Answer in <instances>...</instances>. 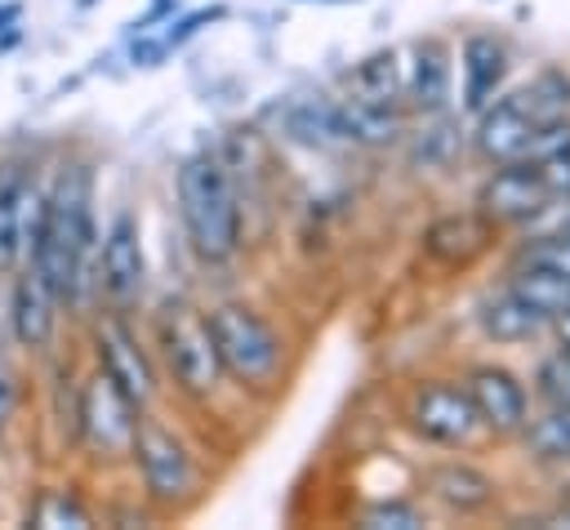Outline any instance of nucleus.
Returning <instances> with one entry per match:
<instances>
[{
  "instance_id": "1",
  "label": "nucleus",
  "mask_w": 570,
  "mask_h": 530,
  "mask_svg": "<svg viewBox=\"0 0 570 530\" xmlns=\"http://www.w3.org/2000/svg\"><path fill=\"white\" fill-rule=\"evenodd\" d=\"M67 307H85L98 289V227H94V183L89 169H67L53 192L40 196L27 258Z\"/></svg>"
},
{
  "instance_id": "2",
  "label": "nucleus",
  "mask_w": 570,
  "mask_h": 530,
  "mask_svg": "<svg viewBox=\"0 0 570 530\" xmlns=\"http://www.w3.org/2000/svg\"><path fill=\"white\" fill-rule=\"evenodd\" d=\"M178 214L187 227V241L200 258L223 263L240 245V209L227 178V165L209 151H196L178 169Z\"/></svg>"
},
{
  "instance_id": "3",
  "label": "nucleus",
  "mask_w": 570,
  "mask_h": 530,
  "mask_svg": "<svg viewBox=\"0 0 570 530\" xmlns=\"http://www.w3.org/2000/svg\"><path fill=\"white\" fill-rule=\"evenodd\" d=\"M570 102V85L561 76H539L534 85L499 98L494 107H481V125H476V151L485 160H521L534 143V134L561 116Z\"/></svg>"
},
{
  "instance_id": "4",
  "label": "nucleus",
  "mask_w": 570,
  "mask_h": 530,
  "mask_svg": "<svg viewBox=\"0 0 570 530\" xmlns=\"http://www.w3.org/2000/svg\"><path fill=\"white\" fill-rule=\"evenodd\" d=\"M209 338H214V352H218V365L223 374L249 383V387H267L276 374H281V334L245 303H218L209 316Z\"/></svg>"
},
{
  "instance_id": "5",
  "label": "nucleus",
  "mask_w": 570,
  "mask_h": 530,
  "mask_svg": "<svg viewBox=\"0 0 570 530\" xmlns=\"http://www.w3.org/2000/svg\"><path fill=\"white\" fill-rule=\"evenodd\" d=\"M138 405L98 370L80 383L76 396V436L94 459H129L134 432H138Z\"/></svg>"
},
{
  "instance_id": "6",
  "label": "nucleus",
  "mask_w": 570,
  "mask_h": 530,
  "mask_svg": "<svg viewBox=\"0 0 570 530\" xmlns=\"http://www.w3.org/2000/svg\"><path fill=\"white\" fill-rule=\"evenodd\" d=\"M160 347H165V365H169L174 383L187 396H209L223 383V365H218V352H214V338H209V321L196 307H187V303L165 307Z\"/></svg>"
},
{
  "instance_id": "7",
  "label": "nucleus",
  "mask_w": 570,
  "mask_h": 530,
  "mask_svg": "<svg viewBox=\"0 0 570 530\" xmlns=\"http://www.w3.org/2000/svg\"><path fill=\"white\" fill-rule=\"evenodd\" d=\"M129 459L138 463L142 490H147V499H156V503H178V499H187L191 485H196V468H191L187 445H183L160 419H151V414H138V432H134Z\"/></svg>"
},
{
  "instance_id": "8",
  "label": "nucleus",
  "mask_w": 570,
  "mask_h": 530,
  "mask_svg": "<svg viewBox=\"0 0 570 530\" xmlns=\"http://www.w3.org/2000/svg\"><path fill=\"white\" fill-rule=\"evenodd\" d=\"M94 352H98V370L142 410L156 396V370L138 343V334L120 321V316H102L94 325Z\"/></svg>"
},
{
  "instance_id": "9",
  "label": "nucleus",
  "mask_w": 570,
  "mask_h": 530,
  "mask_svg": "<svg viewBox=\"0 0 570 530\" xmlns=\"http://www.w3.org/2000/svg\"><path fill=\"white\" fill-rule=\"evenodd\" d=\"M552 196L557 187L539 160H503V169H494V178L481 187V214L490 223H521L534 218Z\"/></svg>"
},
{
  "instance_id": "10",
  "label": "nucleus",
  "mask_w": 570,
  "mask_h": 530,
  "mask_svg": "<svg viewBox=\"0 0 570 530\" xmlns=\"http://www.w3.org/2000/svg\"><path fill=\"white\" fill-rule=\"evenodd\" d=\"M410 428L423 436V441H436V445H468L481 428L472 401L463 387H450V383H428L410 396Z\"/></svg>"
},
{
  "instance_id": "11",
  "label": "nucleus",
  "mask_w": 570,
  "mask_h": 530,
  "mask_svg": "<svg viewBox=\"0 0 570 530\" xmlns=\"http://www.w3.org/2000/svg\"><path fill=\"white\" fill-rule=\"evenodd\" d=\"M142 276H147V258H142L138 223L134 214H116L98 241V294H107L111 303H129L142 294Z\"/></svg>"
},
{
  "instance_id": "12",
  "label": "nucleus",
  "mask_w": 570,
  "mask_h": 530,
  "mask_svg": "<svg viewBox=\"0 0 570 530\" xmlns=\"http://www.w3.org/2000/svg\"><path fill=\"white\" fill-rule=\"evenodd\" d=\"M36 209H40V192L31 169L22 160H4L0 165V272H18V263L27 258Z\"/></svg>"
},
{
  "instance_id": "13",
  "label": "nucleus",
  "mask_w": 570,
  "mask_h": 530,
  "mask_svg": "<svg viewBox=\"0 0 570 530\" xmlns=\"http://www.w3.org/2000/svg\"><path fill=\"white\" fill-rule=\"evenodd\" d=\"M58 307H62V298L53 294V285L31 263H18V281H13V298H9V325H13L18 347L45 352L58 330Z\"/></svg>"
},
{
  "instance_id": "14",
  "label": "nucleus",
  "mask_w": 570,
  "mask_h": 530,
  "mask_svg": "<svg viewBox=\"0 0 570 530\" xmlns=\"http://www.w3.org/2000/svg\"><path fill=\"white\" fill-rule=\"evenodd\" d=\"M463 392H468V401H472L481 428H490V432H499V436L525 428V392H521V383H517L508 370L481 365V370L468 374V387H463Z\"/></svg>"
},
{
  "instance_id": "15",
  "label": "nucleus",
  "mask_w": 570,
  "mask_h": 530,
  "mask_svg": "<svg viewBox=\"0 0 570 530\" xmlns=\"http://www.w3.org/2000/svg\"><path fill=\"white\" fill-rule=\"evenodd\" d=\"M490 236H494V227H490V218L485 214H454V218H441V223H432L428 227V236H423V249L436 258V263H472L476 254H485V245H490Z\"/></svg>"
},
{
  "instance_id": "16",
  "label": "nucleus",
  "mask_w": 570,
  "mask_h": 530,
  "mask_svg": "<svg viewBox=\"0 0 570 530\" xmlns=\"http://www.w3.org/2000/svg\"><path fill=\"white\" fill-rule=\"evenodd\" d=\"M503 67H508V53L494 36H472L463 45V107L468 111H481L494 98Z\"/></svg>"
},
{
  "instance_id": "17",
  "label": "nucleus",
  "mask_w": 570,
  "mask_h": 530,
  "mask_svg": "<svg viewBox=\"0 0 570 530\" xmlns=\"http://www.w3.org/2000/svg\"><path fill=\"white\" fill-rule=\"evenodd\" d=\"M543 325H548V316L534 303H525L517 289H503L481 303V330L494 343H525V338L543 334Z\"/></svg>"
},
{
  "instance_id": "18",
  "label": "nucleus",
  "mask_w": 570,
  "mask_h": 530,
  "mask_svg": "<svg viewBox=\"0 0 570 530\" xmlns=\"http://www.w3.org/2000/svg\"><path fill=\"white\" fill-rule=\"evenodd\" d=\"M428 490H432L445 508H454V512H476V508L490 503L494 481H490L485 472L468 468V463H445V468L428 472Z\"/></svg>"
},
{
  "instance_id": "19",
  "label": "nucleus",
  "mask_w": 570,
  "mask_h": 530,
  "mask_svg": "<svg viewBox=\"0 0 570 530\" xmlns=\"http://www.w3.org/2000/svg\"><path fill=\"white\" fill-rule=\"evenodd\" d=\"M450 94V58L436 40H423L414 49V67H410V98L423 111H441Z\"/></svg>"
},
{
  "instance_id": "20",
  "label": "nucleus",
  "mask_w": 570,
  "mask_h": 530,
  "mask_svg": "<svg viewBox=\"0 0 570 530\" xmlns=\"http://www.w3.org/2000/svg\"><path fill=\"white\" fill-rule=\"evenodd\" d=\"M508 289H517L525 303H534L548 321L557 316V312H566L570 307V276L566 272H557V267H543V263H525L517 276H512V285Z\"/></svg>"
},
{
  "instance_id": "21",
  "label": "nucleus",
  "mask_w": 570,
  "mask_h": 530,
  "mask_svg": "<svg viewBox=\"0 0 570 530\" xmlns=\"http://www.w3.org/2000/svg\"><path fill=\"white\" fill-rule=\"evenodd\" d=\"M27 526H40V530H89L94 512L71 490H40L36 503L27 508Z\"/></svg>"
},
{
  "instance_id": "22",
  "label": "nucleus",
  "mask_w": 570,
  "mask_h": 530,
  "mask_svg": "<svg viewBox=\"0 0 570 530\" xmlns=\"http://www.w3.org/2000/svg\"><path fill=\"white\" fill-rule=\"evenodd\" d=\"M352 98L370 107H392L401 80H396V53H370L352 76Z\"/></svg>"
},
{
  "instance_id": "23",
  "label": "nucleus",
  "mask_w": 570,
  "mask_h": 530,
  "mask_svg": "<svg viewBox=\"0 0 570 530\" xmlns=\"http://www.w3.org/2000/svg\"><path fill=\"white\" fill-rule=\"evenodd\" d=\"M525 445L543 463H570V405H552L539 423L525 428Z\"/></svg>"
},
{
  "instance_id": "24",
  "label": "nucleus",
  "mask_w": 570,
  "mask_h": 530,
  "mask_svg": "<svg viewBox=\"0 0 570 530\" xmlns=\"http://www.w3.org/2000/svg\"><path fill=\"white\" fill-rule=\"evenodd\" d=\"M218 18H223V4H209V9L183 13L178 22H169V31H165V36H156V40H147V45H134V62H142V67H156V58H165L169 49H178L187 36H196L205 22H218Z\"/></svg>"
},
{
  "instance_id": "25",
  "label": "nucleus",
  "mask_w": 570,
  "mask_h": 530,
  "mask_svg": "<svg viewBox=\"0 0 570 530\" xmlns=\"http://www.w3.org/2000/svg\"><path fill=\"white\" fill-rule=\"evenodd\" d=\"M361 526H370V530H414V526H423V517H419V508H410V503H370L365 512H361Z\"/></svg>"
},
{
  "instance_id": "26",
  "label": "nucleus",
  "mask_w": 570,
  "mask_h": 530,
  "mask_svg": "<svg viewBox=\"0 0 570 530\" xmlns=\"http://www.w3.org/2000/svg\"><path fill=\"white\" fill-rule=\"evenodd\" d=\"M539 392L552 405H570V352H561V356L539 365Z\"/></svg>"
},
{
  "instance_id": "27",
  "label": "nucleus",
  "mask_w": 570,
  "mask_h": 530,
  "mask_svg": "<svg viewBox=\"0 0 570 530\" xmlns=\"http://www.w3.org/2000/svg\"><path fill=\"white\" fill-rule=\"evenodd\" d=\"M9 414H13V374L0 365V428L9 423Z\"/></svg>"
}]
</instances>
